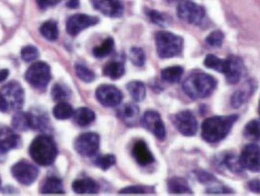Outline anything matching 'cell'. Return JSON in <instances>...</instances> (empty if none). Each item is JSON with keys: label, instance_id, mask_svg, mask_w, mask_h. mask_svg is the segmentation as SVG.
<instances>
[{"label": "cell", "instance_id": "obj_34", "mask_svg": "<svg viewBox=\"0 0 260 196\" xmlns=\"http://www.w3.org/2000/svg\"><path fill=\"white\" fill-rule=\"evenodd\" d=\"M53 100L56 102H65L71 96V90L63 83H55L51 91Z\"/></svg>", "mask_w": 260, "mask_h": 196}, {"label": "cell", "instance_id": "obj_13", "mask_svg": "<svg viewBox=\"0 0 260 196\" xmlns=\"http://www.w3.org/2000/svg\"><path fill=\"white\" fill-rule=\"evenodd\" d=\"M0 93L12 110H20L25 102V92L18 81H10L5 85Z\"/></svg>", "mask_w": 260, "mask_h": 196}, {"label": "cell", "instance_id": "obj_4", "mask_svg": "<svg viewBox=\"0 0 260 196\" xmlns=\"http://www.w3.org/2000/svg\"><path fill=\"white\" fill-rule=\"evenodd\" d=\"M157 56L160 59H169L179 56L183 51L184 39L178 35L168 31H159L155 37Z\"/></svg>", "mask_w": 260, "mask_h": 196}, {"label": "cell", "instance_id": "obj_44", "mask_svg": "<svg viewBox=\"0 0 260 196\" xmlns=\"http://www.w3.org/2000/svg\"><path fill=\"white\" fill-rule=\"evenodd\" d=\"M207 193L208 194H230V193H233V191L230 188H228L222 184H219V185H214L212 187L208 188Z\"/></svg>", "mask_w": 260, "mask_h": 196}, {"label": "cell", "instance_id": "obj_28", "mask_svg": "<svg viewBox=\"0 0 260 196\" xmlns=\"http://www.w3.org/2000/svg\"><path fill=\"white\" fill-rule=\"evenodd\" d=\"M221 163L223 166H225L228 170L236 175L242 174L245 168L243 167L240 157L237 156L234 153H227L222 157Z\"/></svg>", "mask_w": 260, "mask_h": 196}, {"label": "cell", "instance_id": "obj_31", "mask_svg": "<svg viewBox=\"0 0 260 196\" xmlns=\"http://www.w3.org/2000/svg\"><path fill=\"white\" fill-rule=\"evenodd\" d=\"M114 48H115V40L113 38H108L105 39L100 45L93 48L92 54L95 58L101 59L109 56L111 53L113 52Z\"/></svg>", "mask_w": 260, "mask_h": 196}, {"label": "cell", "instance_id": "obj_47", "mask_svg": "<svg viewBox=\"0 0 260 196\" xmlns=\"http://www.w3.org/2000/svg\"><path fill=\"white\" fill-rule=\"evenodd\" d=\"M10 110V107L7 103V101L5 100L4 96L0 93V112H3V113H6Z\"/></svg>", "mask_w": 260, "mask_h": 196}, {"label": "cell", "instance_id": "obj_7", "mask_svg": "<svg viewBox=\"0 0 260 196\" xmlns=\"http://www.w3.org/2000/svg\"><path fill=\"white\" fill-rule=\"evenodd\" d=\"M246 72V66L244 60L237 55H229L224 59L223 73L227 82L230 85H236L239 82Z\"/></svg>", "mask_w": 260, "mask_h": 196}, {"label": "cell", "instance_id": "obj_41", "mask_svg": "<svg viewBox=\"0 0 260 196\" xmlns=\"http://www.w3.org/2000/svg\"><path fill=\"white\" fill-rule=\"evenodd\" d=\"M21 57L26 63L32 62L39 57V49L34 45H26L21 50Z\"/></svg>", "mask_w": 260, "mask_h": 196}, {"label": "cell", "instance_id": "obj_16", "mask_svg": "<svg viewBox=\"0 0 260 196\" xmlns=\"http://www.w3.org/2000/svg\"><path fill=\"white\" fill-rule=\"evenodd\" d=\"M92 6L110 18L121 17L124 12V6L121 0H90Z\"/></svg>", "mask_w": 260, "mask_h": 196}, {"label": "cell", "instance_id": "obj_32", "mask_svg": "<svg viewBox=\"0 0 260 196\" xmlns=\"http://www.w3.org/2000/svg\"><path fill=\"white\" fill-rule=\"evenodd\" d=\"M244 135L251 142L260 141V119L251 120L244 128Z\"/></svg>", "mask_w": 260, "mask_h": 196}, {"label": "cell", "instance_id": "obj_17", "mask_svg": "<svg viewBox=\"0 0 260 196\" xmlns=\"http://www.w3.org/2000/svg\"><path fill=\"white\" fill-rule=\"evenodd\" d=\"M131 154L136 163L142 167L150 166L155 162V157L150 150L148 144L142 139L135 142L131 148Z\"/></svg>", "mask_w": 260, "mask_h": 196}, {"label": "cell", "instance_id": "obj_5", "mask_svg": "<svg viewBox=\"0 0 260 196\" xmlns=\"http://www.w3.org/2000/svg\"><path fill=\"white\" fill-rule=\"evenodd\" d=\"M26 80L36 90L45 91L51 80L50 66L42 61L36 62L26 70Z\"/></svg>", "mask_w": 260, "mask_h": 196}, {"label": "cell", "instance_id": "obj_35", "mask_svg": "<svg viewBox=\"0 0 260 196\" xmlns=\"http://www.w3.org/2000/svg\"><path fill=\"white\" fill-rule=\"evenodd\" d=\"M204 65L206 66L208 69L214 70L218 73H223L224 69V59H221L217 57L214 54H208L205 58Z\"/></svg>", "mask_w": 260, "mask_h": 196}, {"label": "cell", "instance_id": "obj_36", "mask_svg": "<svg viewBox=\"0 0 260 196\" xmlns=\"http://www.w3.org/2000/svg\"><path fill=\"white\" fill-rule=\"evenodd\" d=\"M155 189L151 186L145 185H130L122 188L118 193L119 194H150L154 193Z\"/></svg>", "mask_w": 260, "mask_h": 196}, {"label": "cell", "instance_id": "obj_27", "mask_svg": "<svg viewBox=\"0 0 260 196\" xmlns=\"http://www.w3.org/2000/svg\"><path fill=\"white\" fill-rule=\"evenodd\" d=\"M184 69L182 66H171L166 68L160 73V78L168 83H176L182 78Z\"/></svg>", "mask_w": 260, "mask_h": 196}, {"label": "cell", "instance_id": "obj_33", "mask_svg": "<svg viewBox=\"0 0 260 196\" xmlns=\"http://www.w3.org/2000/svg\"><path fill=\"white\" fill-rule=\"evenodd\" d=\"M74 108L67 102H59L53 109L54 117L58 120H68L74 116Z\"/></svg>", "mask_w": 260, "mask_h": 196}, {"label": "cell", "instance_id": "obj_39", "mask_svg": "<svg viewBox=\"0 0 260 196\" xmlns=\"http://www.w3.org/2000/svg\"><path fill=\"white\" fill-rule=\"evenodd\" d=\"M145 13L148 16L149 20L156 26H165L168 23V20H167V17L165 16V14H162L157 10L146 9Z\"/></svg>", "mask_w": 260, "mask_h": 196}, {"label": "cell", "instance_id": "obj_19", "mask_svg": "<svg viewBox=\"0 0 260 196\" xmlns=\"http://www.w3.org/2000/svg\"><path fill=\"white\" fill-rule=\"evenodd\" d=\"M139 114H140L139 107L137 105L131 104V103L122 105L117 110V117L130 127L135 126L137 124Z\"/></svg>", "mask_w": 260, "mask_h": 196}, {"label": "cell", "instance_id": "obj_24", "mask_svg": "<svg viewBox=\"0 0 260 196\" xmlns=\"http://www.w3.org/2000/svg\"><path fill=\"white\" fill-rule=\"evenodd\" d=\"M254 90L255 88L253 87V82L247 81L245 89L236 91L231 97V105L233 108H240L244 103H246L247 99H249V97L253 94Z\"/></svg>", "mask_w": 260, "mask_h": 196}, {"label": "cell", "instance_id": "obj_11", "mask_svg": "<svg viewBox=\"0 0 260 196\" xmlns=\"http://www.w3.org/2000/svg\"><path fill=\"white\" fill-rule=\"evenodd\" d=\"M99 18L86 14H75L71 16L66 23L67 33L72 37H77L82 31L99 23Z\"/></svg>", "mask_w": 260, "mask_h": 196}, {"label": "cell", "instance_id": "obj_9", "mask_svg": "<svg viewBox=\"0 0 260 196\" xmlns=\"http://www.w3.org/2000/svg\"><path fill=\"white\" fill-rule=\"evenodd\" d=\"M11 172L14 179L24 185H30L35 183L39 174L38 167L26 160H21L16 163L12 167Z\"/></svg>", "mask_w": 260, "mask_h": 196}, {"label": "cell", "instance_id": "obj_22", "mask_svg": "<svg viewBox=\"0 0 260 196\" xmlns=\"http://www.w3.org/2000/svg\"><path fill=\"white\" fill-rule=\"evenodd\" d=\"M168 189L170 194H193L187 180L180 177H173L169 179Z\"/></svg>", "mask_w": 260, "mask_h": 196}, {"label": "cell", "instance_id": "obj_14", "mask_svg": "<svg viewBox=\"0 0 260 196\" xmlns=\"http://www.w3.org/2000/svg\"><path fill=\"white\" fill-rule=\"evenodd\" d=\"M96 98L105 107H117L121 103L123 94L113 85H101L95 92Z\"/></svg>", "mask_w": 260, "mask_h": 196}, {"label": "cell", "instance_id": "obj_21", "mask_svg": "<svg viewBox=\"0 0 260 196\" xmlns=\"http://www.w3.org/2000/svg\"><path fill=\"white\" fill-rule=\"evenodd\" d=\"M12 127L14 130L26 131L34 130V116L32 113L18 112L12 119Z\"/></svg>", "mask_w": 260, "mask_h": 196}, {"label": "cell", "instance_id": "obj_20", "mask_svg": "<svg viewBox=\"0 0 260 196\" xmlns=\"http://www.w3.org/2000/svg\"><path fill=\"white\" fill-rule=\"evenodd\" d=\"M72 187L77 194H96L100 189L99 184L90 178L76 180Z\"/></svg>", "mask_w": 260, "mask_h": 196}, {"label": "cell", "instance_id": "obj_51", "mask_svg": "<svg viewBox=\"0 0 260 196\" xmlns=\"http://www.w3.org/2000/svg\"><path fill=\"white\" fill-rule=\"evenodd\" d=\"M258 111H259V114H260V100H259V108H258Z\"/></svg>", "mask_w": 260, "mask_h": 196}, {"label": "cell", "instance_id": "obj_26", "mask_svg": "<svg viewBox=\"0 0 260 196\" xmlns=\"http://www.w3.org/2000/svg\"><path fill=\"white\" fill-rule=\"evenodd\" d=\"M125 73V67L122 61H111L106 64L103 69V75L112 78V79H118L121 78Z\"/></svg>", "mask_w": 260, "mask_h": 196}, {"label": "cell", "instance_id": "obj_40", "mask_svg": "<svg viewBox=\"0 0 260 196\" xmlns=\"http://www.w3.org/2000/svg\"><path fill=\"white\" fill-rule=\"evenodd\" d=\"M224 38H225V36H224L223 32L219 31V30H216V31H213L212 33H210L208 35L207 39H206V42L210 47L217 48V47H220L223 44Z\"/></svg>", "mask_w": 260, "mask_h": 196}, {"label": "cell", "instance_id": "obj_30", "mask_svg": "<svg viewBox=\"0 0 260 196\" xmlns=\"http://www.w3.org/2000/svg\"><path fill=\"white\" fill-rule=\"evenodd\" d=\"M39 32L44 39H46L49 41H55L59 37L58 25L53 20H49V21H46L45 23H43L39 29Z\"/></svg>", "mask_w": 260, "mask_h": 196}, {"label": "cell", "instance_id": "obj_1", "mask_svg": "<svg viewBox=\"0 0 260 196\" xmlns=\"http://www.w3.org/2000/svg\"><path fill=\"white\" fill-rule=\"evenodd\" d=\"M239 116H212L202 124V137L208 144H217L223 141L232 130Z\"/></svg>", "mask_w": 260, "mask_h": 196}, {"label": "cell", "instance_id": "obj_29", "mask_svg": "<svg viewBox=\"0 0 260 196\" xmlns=\"http://www.w3.org/2000/svg\"><path fill=\"white\" fill-rule=\"evenodd\" d=\"M126 89L129 92L130 96L135 102H142L146 97V87L140 80L130 81L126 86Z\"/></svg>", "mask_w": 260, "mask_h": 196}, {"label": "cell", "instance_id": "obj_10", "mask_svg": "<svg viewBox=\"0 0 260 196\" xmlns=\"http://www.w3.org/2000/svg\"><path fill=\"white\" fill-rule=\"evenodd\" d=\"M172 124L185 136H194L199 128L197 118L189 110H184L173 115Z\"/></svg>", "mask_w": 260, "mask_h": 196}, {"label": "cell", "instance_id": "obj_49", "mask_svg": "<svg viewBox=\"0 0 260 196\" xmlns=\"http://www.w3.org/2000/svg\"><path fill=\"white\" fill-rule=\"evenodd\" d=\"M9 76V70L7 69H0V82L5 81Z\"/></svg>", "mask_w": 260, "mask_h": 196}, {"label": "cell", "instance_id": "obj_50", "mask_svg": "<svg viewBox=\"0 0 260 196\" xmlns=\"http://www.w3.org/2000/svg\"><path fill=\"white\" fill-rule=\"evenodd\" d=\"M169 1H172L173 2V1H185V0H169Z\"/></svg>", "mask_w": 260, "mask_h": 196}, {"label": "cell", "instance_id": "obj_43", "mask_svg": "<svg viewBox=\"0 0 260 196\" xmlns=\"http://www.w3.org/2000/svg\"><path fill=\"white\" fill-rule=\"evenodd\" d=\"M194 174H195L196 179L201 183L208 184V183H216L217 182L215 176L208 173L207 171L196 170L194 171Z\"/></svg>", "mask_w": 260, "mask_h": 196}, {"label": "cell", "instance_id": "obj_45", "mask_svg": "<svg viewBox=\"0 0 260 196\" xmlns=\"http://www.w3.org/2000/svg\"><path fill=\"white\" fill-rule=\"evenodd\" d=\"M62 0H37V4H38L39 9L45 10V9H48L53 6H56Z\"/></svg>", "mask_w": 260, "mask_h": 196}, {"label": "cell", "instance_id": "obj_2", "mask_svg": "<svg viewBox=\"0 0 260 196\" xmlns=\"http://www.w3.org/2000/svg\"><path fill=\"white\" fill-rule=\"evenodd\" d=\"M216 87V78L201 71L193 72L182 83L183 92L193 100L210 96L215 91Z\"/></svg>", "mask_w": 260, "mask_h": 196}, {"label": "cell", "instance_id": "obj_25", "mask_svg": "<svg viewBox=\"0 0 260 196\" xmlns=\"http://www.w3.org/2000/svg\"><path fill=\"white\" fill-rule=\"evenodd\" d=\"M94 111L87 107H80L74 113V120L79 127H87L95 120Z\"/></svg>", "mask_w": 260, "mask_h": 196}, {"label": "cell", "instance_id": "obj_15", "mask_svg": "<svg viewBox=\"0 0 260 196\" xmlns=\"http://www.w3.org/2000/svg\"><path fill=\"white\" fill-rule=\"evenodd\" d=\"M240 160L245 169L253 173H259L260 145L256 144H247L242 151Z\"/></svg>", "mask_w": 260, "mask_h": 196}, {"label": "cell", "instance_id": "obj_12", "mask_svg": "<svg viewBox=\"0 0 260 196\" xmlns=\"http://www.w3.org/2000/svg\"><path fill=\"white\" fill-rule=\"evenodd\" d=\"M141 125L147 131L152 132L158 141L162 142L166 139V126L160 115L156 111L149 110L145 112L143 117L141 119Z\"/></svg>", "mask_w": 260, "mask_h": 196}, {"label": "cell", "instance_id": "obj_6", "mask_svg": "<svg viewBox=\"0 0 260 196\" xmlns=\"http://www.w3.org/2000/svg\"><path fill=\"white\" fill-rule=\"evenodd\" d=\"M177 16L189 25L199 26L206 18V9L193 1H183L177 7Z\"/></svg>", "mask_w": 260, "mask_h": 196}, {"label": "cell", "instance_id": "obj_3", "mask_svg": "<svg viewBox=\"0 0 260 196\" xmlns=\"http://www.w3.org/2000/svg\"><path fill=\"white\" fill-rule=\"evenodd\" d=\"M28 154L40 166H50L58 155V148L51 136L42 134L37 136L28 147Z\"/></svg>", "mask_w": 260, "mask_h": 196}, {"label": "cell", "instance_id": "obj_37", "mask_svg": "<svg viewBox=\"0 0 260 196\" xmlns=\"http://www.w3.org/2000/svg\"><path fill=\"white\" fill-rule=\"evenodd\" d=\"M75 70H76L77 77L79 79H81L82 81L86 82V83L92 82L96 78L95 73L89 68H87L86 66L82 65V64H77L75 67Z\"/></svg>", "mask_w": 260, "mask_h": 196}, {"label": "cell", "instance_id": "obj_42", "mask_svg": "<svg viewBox=\"0 0 260 196\" xmlns=\"http://www.w3.org/2000/svg\"><path fill=\"white\" fill-rule=\"evenodd\" d=\"M117 162V158L113 154H107L97 158L95 160V164L96 166H98L99 168H101L102 170L107 171L110 169L111 167H113Z\"/></svg>", "mask_w": 260, "mask_h": 196}, {"label": "cell", "instance_id": "obj_18", "mask_svg": "<svg viewBox=\"0 0 260 196\" xmlns=\"http://www.w3.org/2000/svg\"><path fill=\"white\" fill-rule=\"evenodd\" d=\"M22 138L13 130L3 127L0 129V154H6L10 150L20 148Z\"/></svg>", "mask_w": 260, "mask_h": 196}, {"label": "cell", "instance_id": "obj_46", "mask_svg": "<svg viewBox=\"0 0 260 196\" xmlns=\"http://www.w3.org/2000/svg\"><path fill=\"white\" fill-rule=\"evenodd\" d=\"M247 189L251 192L260 193V180H252L247 183Z\"/></svg>", "mask_w": 260, "mask_h": 196}, {"label": "cell", "instance_id": "obj_8", "mask_svg": "<svg viewBox=\"0 0 260 196\" xmlns=\"http://www.w3.org/2000/svg\"><path fill=\"white\" fill-rule=\"evenodd\" d=\"M74 147L81 156H93L99 150L100 136L95 132L81 133L76 138Z\"/></svg>", "mask_w": 260, "mask_h": 196}, {"label": "cell", "instance_id": "obj_48", "mask_svg": "<svg viewBox=\"0 0 260 196\" xmlns=\"http://www.w3.org/2000/svg\"><path fill=\"white\" fill-rule=\"evenodd\" d=\"M80 0H69L67 2V7L70 9H77L79 7Z\"/></svg>", "mask_w": 260, "mask_h": 196}, {"label": "cell", "instance_id": "obj_38", "mask_svg": "<svg viewBox=\"0 0 260 196\" xmlns=\"http://www.w3.org/2000/svg\"><path fill=\"white\" fill-rule=\"evenodd\" d=\"M130 61L136 67H142L146 62V54L140 47H132L129 52Z\"/></svg>", "mask_w": 260, "mask_h": 196}, {"label": "cell", "instance_id": "obj_52", "mask_svg": "<svg viewBox=\"0 0 260 196\" xmlns=\"http://www.w3.org/2000/svg\"><path fill=\"white\" fill-rule=\"evenodd\" d=\"M0 186H1V180H0Z\"/></svg>", "mask_w": 260, "mask_h": 196}, {"label": "cell", "instance_id": "obj_23", "mask_svg": "<svg viewBox=\"0 0 260 196\" xmlns=\"http://www.w3.org/2000/svg\"><path fill=\"white\" fill-rule=\"evenodd\" d=\"M40 193L42 194H61L65 193L64 185L61 179L56 177H48L44 180L40 187Z\"/></svg>", "mask_w": 260, "mask_h": 196}]
</instances>
